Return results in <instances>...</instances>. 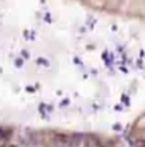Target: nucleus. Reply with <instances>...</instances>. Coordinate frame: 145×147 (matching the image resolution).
Returning <instances> with one entry per match:
<instances>
[]
</instances>
